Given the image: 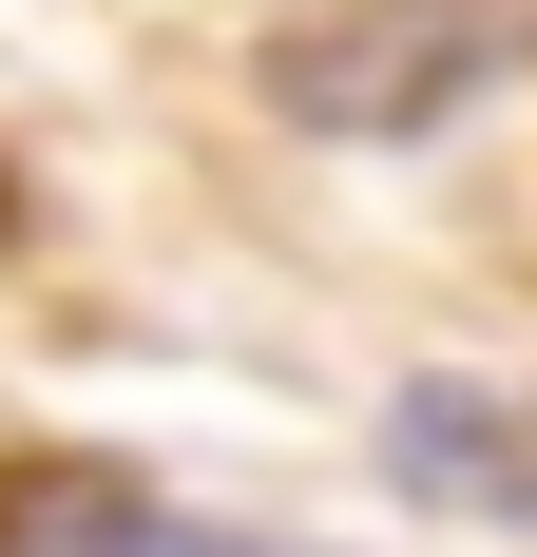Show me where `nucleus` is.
I'll return each mask as SVG.
<instances>
[{
	"label": "nucleus",
	"mask_w": 537,
	"mask_h": 557,
	"mask_svg": "<svg viewBox=\"0 0 537 557\" xmlns=\"http://www.w3.org/2000/svg\"><path fill=\"white\" fill-rule=\"evenodd\" d=\"M384 461H403V500H461V519H499V539H537V423H519V404L403 385V404H384Z\"/></svg>",
	"instance_id": "7ed1b4c3"
},
{
	"label": "nucleus",
	"mask_w": 537,
	"mask_h": 557,
	"mask_svg": "<svg viewBox=\"0 0 537 557\" xmlns=\"http://www.w3.org/2000/svg\"><path fill=\"white\" fill-rule=\"evenodd\" d=\"M537 77V0H326L268 39V115L288 135H346V154H403L441 115H480Z\"/></svg>",
	"instance_id": "f257e3e1"
},
{
	"label": "nucleus",
	"mask_w": 537,
	"mask_h": 557,
	"mask_svg": "<svg viewBox=\"0 0 537 557\" xmlns=\"http://www.w3.org/2000/svg\"><path fill=\"white\" fill-rule=\"evenodd\" d=\"M0 557H308V539H250V519H173L97 461H39V481H0Z\"/></svg>",
	"instance_id": "f03ea898"
}]
</instances>
